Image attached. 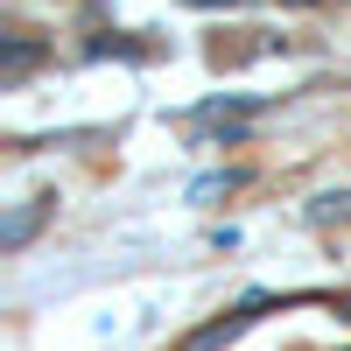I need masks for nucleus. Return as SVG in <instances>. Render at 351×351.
Returning a JSON list of instances; mask_svg holds the SVG:
<instances>
[{
	"instance_id": "obj_1",
	"label": "nucleus",
	"mask_w": 351,
	"mask_h": 351,
	"mask_svg": "<svg viewBox=\"0 0 351 351\" xmlns=\"http://www.w3.org/2000/svg\"><path fill=\"white\" fill-rule=\"evenodd\" d=\"M260 309H267V295H246L239 309H232V316H225V324H204V330L190 337V351H211V344H225V337H239V330L253 324V316H260Z\"/></svg>"
},
{
	"instance_id": "obj_2",
	"label": "nucleus",
	"mask_w": 351,
	"mask_h": 351,
	"mask_svg": "<svg viewBox=\"0 0 351 351\" xmlns=\"http://www.w3.org/2000/svg\"><path fill=\"white\" fill-rule=\"evenodd\" d=\"M43 211H49V197H36V204H21V211H14L8 225H0V246H8V253H14V246H28V232L43 225Z\"/></svg>"
},
{
	"instance_id": "obj_3",
	"label": "nucleus",
	"mask_w": 351,
	"mask_h": 351,
	"mask_svg": "<svg viewBox=\"0 0 351 351\" xmlns=\"http://www.w3.org/2000/svg\"><path fill=\"white\" fill-rule=\"evenodd\" d=\"M36 56H43V49L28 43V36H8V84H21V71L36 64Z\"/></svg>"
},
{
	"instance_id": "obj_4",
	"label": "nucleus",
	"mask_w": 351,
	"mask_h": 351,
	"mask_svg": "<svg viewBox=\"0 0 351 351\" xmlns=\"http://www.w3.org/2000/svg\"><path fill=\"white\" fill-rule=\"evenodd\" d=\"M288 8H316V0H288Z\"/></svg>"
}]
</instances>
